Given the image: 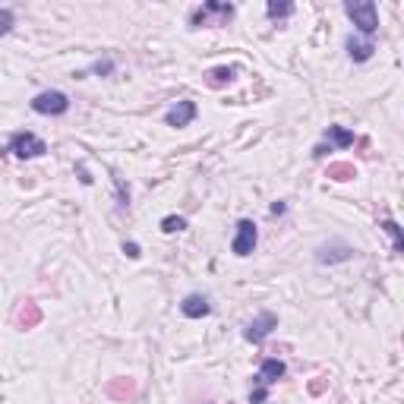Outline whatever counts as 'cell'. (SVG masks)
<instances>
[{"mask_svg":"<svg viewBox=\"0 0 404 404\" xmlns=\"http://www.w3.org/2000/svg\"><path fill=\"white\" fill-rule=\"evenodd\" d=\"M38 322H42V307H38V303H32V300H25L23 309L16 313V326L29 332V328H35Z\"/></svg>","mask_w":404,"mask_h":404,"instance_id":"9a60e30c","label":"cell"},{"mask_svg":"<svg viewBox=\"0 0 404 404\" xmlns=\"http://www.w3.org/2000/svg\"><path fill=\"white\" fill-rule=\"evenodd\" d=\"M6 152H13L19 161H32V158H42V155L48 152V143H44L42 136H35V133H29V130H19V133H13L10 136Z\"/></svg>","mask_w":404,"mask_h":404,"instance_id":"277c9868","label":"cell"},{"mask_svg":"<svg viewBox=\"0 0 404 404\" xmlns=\"http://www.w3.org/2000/svg\"><path fill=\"white\" fill-rule=\"evenodd\" d=\"M32 111L42 114V117H64L70 111V95L60 89H48V92H38L32 98Z\"/></svg>","mask_w":404,"mask_h":404,"instance_id":"5b68a950","label":"cell"},{"mask_svg":"<svg viewBox=\"0 0 404 404\" xmlns=\"http://www.w3.org/2000/svg\"><path fill=\"white\" fill-rule=\"evenodd\" d=\"M256 244H259L256 221L253 218H240L237 221V231H234V240H231V253L237 256V259H246V256L256 253Z\"/></svg>","mask_w":404,"mask_h":404,"instance_id":"8992f818","label":"cell"},{"mask_svg":"<svg viewBox=\"0 0 404 404\" xmlns=\"http://www.w3.org/2000/svg\"><path fill=\"white\" fill-rule=\"evenodd\" d=\"M237 13V6L227 0H206L202 6L190 13V25L193 29H212V25H227Z\"/></svg>","mask_w":404,"mask_h":404,"instance_id":"6da1fadb","label":"cell"},{"mask_svg":"<svg viewBox=\"0 0 404 404\" xmlns=\"http://www.w3.org/2000/svg\"><path fill=\"white\" fill-rule=\"evenodd\" d=\"M328 177L338 180V184H345V180H354V177H357L354 161H335V165H328Z\"/></svg>","mask_w":404,"mask_h":404,"instance_id":"2e32d148","label":"cell"},{"mask_svg":"<svg viewBox=\"0 0 404 404\" xmlns=\"http://www.w3.org/2000/svg\"><path fill=\"white\" fill-rule=\"evenodd\" d=\"M326 143H328V149H351V145L357 143V136H354V130H347V126H338V124H332V126H326Z\"/></svg>","mask_w":404,"mask_h":404,"instance_id":"4fadbf2b","label":"cell"},{"mask_svg":"<svg viewBox=\"0 0 404 404\" xmlns=\"http://www.w3.org/2000/svg\"><path fill=\"white\" fill-rule=\"evenodd\" d=\"M180 313H184L186 319H202V316L212 313V303H208L206 294L193 291V294H186V297L180 300Z\"/></svg>","mask_w":404,"mask_h":404,"instance_id":"8fae6325","label":"cell"},{"mask_svg":"<svg viewBox=\"0 0 404 404\" xmlns=\"http://www.w3.org/2000/svg\"><path fill=\"white\" fill-rule=\"evenodd\" d=\"M294 10H297L294 4H278V0H268V4H266V16L275 19V23H281V19L294 16Z\"/></svg>","mask_w":404,"mask_h":404,"instance_id":"ac0fdd59","label":"cell"},{"mask_svg":"<svg viewBox=\"0 0 404 404\" xmlns=\"http://www.w3.org/2000/svg\"><path fill=\"white\" fill-rule=\"evenodd\" d=\"M124 253L130 256V259H139V256H143V250H139V244H133V240H130V244H124Z\"/></svg>","mask_w":404,"mask_h":404,"instance_id":"603a6c76","label":"cell"},{"mask_svg":"<svg viewBox=\"0 0 404 404\" xmlns=\"http://www.w3.org/2000/svg\"><path fill=\"white\" fill-rule=\"evenodd\" d=\"M345 51H347V57H351L354 64H367V60L376 54V42H373V38L357 35V32H354V35H347Z\"/></svg>","mask_w":404,"mask_h":404,"instance_id":"30bf717a","label":"cell"},{"mask_svg":"<svg viewBox=\"0 0 404 404\" xmlns=\"http://www.w3.org/2000/svg\"><path fill=\"white\" fill-rule=\"evenodd\" d=\"M161 231H165V234L186 231V218H184V215H165V218H161Z\"/></svg>","mask_w":404,"mask_h":404,"instance_id":"d6986e66","label":"cell"},{"mask_svg":"<svg viewBox=\"0 0 404 404\" xmlns=\"http://www.w3.org/2000/svg\"><path fill=\"white\" fill-rule=\"evenodd\" d=\"M275 328H278V316H275L272 309H259V313L244 326V338L250 341V345H262Z\"/></svg>","mask_w":404,"mask_h":404,"instance_id":"52a82bcc","label":"cell"},{"mask_svg":"<svg viewBox=\"0 0 404 404\" xmlns=\"http://www.w3.org/2000/svg\"><path fill=\"white\" fill-rule=\"evenodd\" d=\"M196 114H199L196 101H190V98H180V101H174V105L167 107V114H165V124H167V126H174V130H180V126H190L193 120H196Z\"/></svg>","mask_w":404,"mask_h":404,"instance_id":"9c48e42d","label":"cell"},{"mask_svg":"<svg viewBox=\"0 0 404 404\" xmlns=\"http://www.w3.org/2000/svg\"><path fill=\"white\" fill-rule=\"evenodd\" d=\"M357 256V250L351 244H345V240H328V244H322V246H316V262L319 266H338V262H351Z\"/></svg>","mask_w":404,"mask_h":404,"instance_id":"ba28073f","label":"cell"},{"mask_svg":"<svg viewBox=\"0 0 404 404\" xmlns=\"http://www.w3.org/2000/svg\"><path fill=\"white\" fill-rule=\"evenodd\" d=\"M285 373H287L285 360H278V357H266V360L259 363V373H256V379H253L256 386H253V392H250V404H266L268 388H272Z\"/></svg>","mask_w":404,"mask_h":404,"instance_id":"3957f363","label":"cell"},{"mask_svg":"<svg viewBox=\"0 0 404 404\" xmlns=\"http://www.w3.org/2000/svg\"><path fill=\"white\" fill-rule=\"evenodd\" d=\"M114 186H117V208H130V186L120 177H114Z\"/></svg>","mask_w":404,"mask_h":404,"instance_id":"44dd1931","label":"cell"},{"mask_svg":"<svg viewBox=\"0 0 404 404\" xmlns=\"http://www.w3.org/2000/svg\"><path fill=\"white\" fill-rule=\"evenodd\" d=\"M13 25H16V13H13L10 6H0V38L10 35Z\"/></svg>","mask_w":404,"mask_h":404,"instance_id":"ffe728a7","label":"cell"},{"mask_svg":"<svg viewBox=\"0 0 404 404\" xmlns=\"http://www.w3.org/2000/svg\"><path fill=\"white\" fill-rule=\"evenodd\" d=\"M114 66H117V64H114V57H105V60H95L89 73H98V76H111Z\"/></svg>","mask_w":404,"mask_h":404,"instance_id":"7402d4cb","label":"cell"},{"mask_svg":"<svg viewBox=\"0 0 404 404\" xmlns=\"http://www.w3.org/2000/svg\"><path fill=\"white\" fill-rule=\"evenodd\" d=\"M240 66H212V70L206 73V85L208 89H225V85H231L234 79H237Z\"/></svg>","mask_w":404,"mask_h":404,"instance_id":"5bb4252c","label":"cell"},{"mask_svg":"<svg viewBox=\"0 0 404 404\" xmlns=\"http://www.w3.org/2000/svg\"><path fill=\"white\" fill-rule=\"evenodd\" d=\"M345 13H347V19L354 23L357 35L373 38L376 32H379V6H376L373 0H347Z\"/></svg>","mask_w":404,"mask_h":404,"instance_id":"7a4b0ae2","label":"cell"},{"mask_svg":"<svg viewBox=\"0 0 404 404\" xmlns=\"http://www.w3.org/2000/svg\"><path fill=\"white\" fill-rule=\"evenodd\" d=\"M76 171H79V180H83L85 186L92 184V177H89V171H85V165H76Z\"/></svg>","mask_w":404,"mask_h":404,"instance_id":"cb8c5ba5","label":"cell"},{"mask_svg":"<svg viewBox=\"0 0 404 404\" xmlns=\"http://www.w3.org/2000/svg\"><path fill=\"white\" fill-rule=\"evenodd\" d=\"M379 227L388 234V237H392V250H395V253H404V234H401L398 221H395V218H382Z\"/></svg>","mask_w":404,"mask_h":404,"instance_id":"e0dca14e","label":"cell"},{"mask_svg":"<svg viewBox=\"0 0 404 404\" xmlns=\"http://www.w3.org/2000/svg\"><path fill=\"white\" fill-rule=\"evenodd\" d=\"M136 392H139L136 379H111L105 386V395L111 401H133V398H136Z\"/></svg>","mask_w":404,"mask_h":404,"instance_id":"7c38bea8","label":"cell"},{"mask_svg":"<svg viewBox=\"0 0 404 404\" xmlns=\"http://www.w3.org/2000/svg\"><path fill=\"white\" fill-rule=\"evenodd\" d=\"M285 212H287L285 202H275V206H272V215H285Z\"/></svg>","mask_w":404,"mask_h":404,"instance_id":"d4e9b609","label":"cell"}]
</instances>
